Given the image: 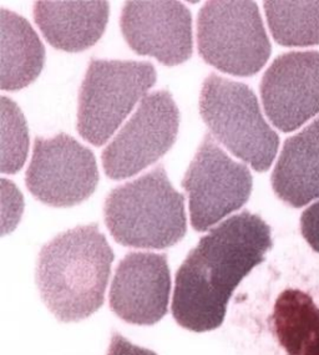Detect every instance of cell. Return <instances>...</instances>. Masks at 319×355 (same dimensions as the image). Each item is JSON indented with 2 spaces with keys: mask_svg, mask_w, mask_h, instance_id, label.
I'll return each instance as SVG.
<instances>
[{
  "mask_svg": "<svg viewBox=\"0 0 319 355\" xmlns=\"http://www.w3.org/2000/svg\"><path fill=\"white\" fill-rule=\"evenodd\" d=\"M200 114L212 136L253 170H270L279 137L264 120L257 96L245 84L209 73L203 81Z\"/></svg>",
  "mask_w": 319,
  "mask_h": 355,
  "instance_id": "277c9868",
  "label": "cell"
},
{
  "mask_svg": "<svg viewBox=\"0 0 319 355\" xmlns=\"http://www.w3.org/2000/svg\"><path fill=\"white\" fill-rule=\"evenodd\" d=\"M252 184L247 166L231 159L207 134L182 181L189 193L192 227L205 232L241 209L251 196Z\"/></svg>",
  "mask_w": 319,
  "mask_h": 355,
  "instance_id": "52a82bcc",
  "label": "cell"
},
{
  "mask_svg": "<svg viewBox=\"0 0 319 355\" xmlns=\"http://www.w3.org/2000/svg\"><path fill=\"white\" fill-rule=\"evenodd\" d=\"M197 43L203 60L236 76H252L270 59V39L255 1L212 0L197 19Z\"/></svg>",
  "mask_w": 319,
  "mask_h": 355,
  "instance_id": "5b68a950",
  "label": "cell"
},
{
  "mask_svg": "<svg viewBox=\"0 0 319 355\" xmlns=\"http://www.w3.org/2000/svg\"><path fill=\"white\" fill-rule=\"evenodd\" d=\"M180 111L170 92L146 95L103 153L107 178H131L155 164L176 141Z\"/></svg>",
  "mask_w": 319,
  "mask_h": 355,
  "instance_id": "ba28073f",
  "label": "cell"
},
{
  "mask_svg": "<svg viewBox=\"0 0 319 355\" xmlns=\"http://www.w3.org/2000/svg\"><path fill=\"white\" fill-rule=\"evenodd\" d=\"M121 31L130 48L175 67L192 55V18L180 1H126L121 12Z\"/></svg>",
  "mask_w": 319,
  "mask_h": 355,
  "instance_id": "8fae6325",
  "label": "cell"
},
{
  "mask_svg": "<svg viewBox=\"0 0 319 355\" xmlns=\"http://www.w3.org/2000/svg\"><path fill=\"white\" fill-rule=\"evenodd\" d=\"M25 182L39 201L54 207H71L96 190V159L90 148L67 134L37 137Z\"/></svg>",
  "mask_w": 319,
  "mask_h": 355,
  "instance_id": "9c48e42d",
  "label": "cell"
},
{
  "mask_svg": "<svg viewBox=\"0 0 319 355\" xmlns=\"http://www.w3.org/2000/svg\"><path fill=\"white\" fill-rule=\"evenodd\" d=\"M170 291L166 254L132 252L117 266L111 284V309L131 324L153 325L169 311Z\"/></svg>",
  "mask_w": 319,
  "mask_h": 355,
  "instance_id": "7c38bea8",
  "label": "cell"
},
{
  "mask_svg": "<svg viewBox=\"0 0 319 355\" xmlns=\"http://www.w3.org/2000/svg\"><path fill=\"white\" fill-rule=\"evenodd\" d=\"M301 232L312 250L319 253V201L302 214Z\"/></svg>",
  "mask_w": 319,
  "mask_h": 355,
  "instance_id": "ffe728a7",
  "label": "cell"
},
{
  "mask_svg": "<svg viewBox=\"0 0 319 355\" xmlns=\"http://www.w3.org/2000/svg\"><path fill=\"white\" fill-rule=\"evenodd\" d=\"M155 83L156 70L151 62L92 60L80 89V136L103 146Z\"/></svg>",
  "mask_w": 319,
  "mask_h": 355,
  "instance_id": "8992f818",
  "label": "cell"
},
{
  "mask_svg": "<svg viewBox=\"0 0 319 355\" xmlns=\"http://www.w3.org/2000/svg\"><path fill=\"white\" fill-rule=\"evenodd\" d=\"M277 339L288 355H319V306L300 289H286L272 314Z\"/></svg>",
  "mask_w": 319,
  "mask_h": 355,
  "instance_id": "2e32d148",
  "label": "cell"
},
{
  "mask_svg": "<svg viewBox=\"0 0 319 355\" xmlns=\"http://www.w3.org/2000/svg\"><path fill=\"white\" fill-rule=\"evenodd\" d=\"M272 245L270 227L248 211L209 231L178 270L172 300L175 320L197 333L221 327L234 289L264 262Z\"/></svg>",
  "mask_w": 319,
  "mask_h": 355,
  "instance_id": "6da1fadb",
  "label": "cell"
},
{
  "mask_svg": "<svg viewBox=\"0 0 319 355\" xmlns=\"http://www.w3.org/2000/svg\"><path fill=\"white\" fill-rule=\"evenodd\" d=\"M270 182L278 198L295 209L319 198V117L284 141Z\"/></svg>",
  "mask_w": 319,
  "mask_h": 355,
  "instance_id": "5bb4252c",
  "label": "cell"
},
{
  "mask_svg": "<svg viewBox=\"0 0 319 355\" xmlns=\"http://www.w3.org/2000/svg\"><path fill=\"white\" fill-rule=\"evenodd\" d=\"M266 115L292 132L319 114V51H291L270 64L261 81Z\"/></svg>",
  "mask_w": 319,
  "mask_h": 355,
  "instance_id": "30bf717a",
  "label": "cell"
},
{
  "mask_svg": "<svg viewBox=\"0 0 319 355\" xmlns=\"http://www.w3.org/2000/svg\"><path fill=\"white\" fill-rule=\"evenodd\" d=\"M112 261L114 252L98 225L75 227L44 245L35 277L50 312L69 323L98 311Z\"/></svg>",
  "mask_w": 319,
  "mask_h": 355,
  "instance_id": "7a4b0ae2",
  "label": "cell"
},
{
  "mask_svg": "<svg viewBox=\"0 0 319 355\" xmlns=\"http://www.w3.org/2000/svg\"><path fill=\"white\" fill-rule=\"evenodd\" d=\"M0 87L17 92L31 85L43 70L45 48L26 19L0 9Z\"/></svg>",
  "mask_w": 319,
  "mask_h": 355,
  "instance_id": "9a60e30c",
  "label": "cell"
},
{
  "mask_svg": "<svg viewBox=\"0 0 319 355\" xmlns=\"http://www.w3.org/2000/svg\"><path fill=\"white\" fill-rule=\"evenodd\" d=\"M104 216L114 239L126 247L164 250L187 231L184 195L173 189L162 166L111 191Z\"/></svg>",
  "mask_w": 319,
  "mask_h": 355,
  "instance_id": "3957f363",
  "label": "cell"
},
{
  "mask_svg": "<svg viewBox=\"0 0 319 355\" xmlns=\"http://www.w3.org/2000/svg\"><path fill=\"white\" fill-rule=\"evenodd\" d=\"M272 37L284 46L319 45V1H264Z\"/></svg>",
  "mask_w": 319,
  "mask_h": 355,
  "instance_id": "e0dca14e",
  "label": "cell"
},
{
  "mask_svg": "<svg viewBox=\"0 0 319 355\" xmlns=\"http://www.w3.org/2000/svg\"><path fill=\"white\" fill-rule=\"evenodd\" d=\"M107 355H157L153 350L145 349L130 343L123 336L114 333Z\"/></svg>",
  "mask_w": 319,
  "mask_h": 355,
  "instance_id": "44dd1931",
  "label": "cell"
},
{
  "mask_svg": "<svg viewBox=\"0 0 319 355\" xmlns=\"http://www.w3.org/2000/svg\"><path fill=\"white\" fill-rule=\"evenodd\" d=\"M1 164L3 173H17L29 150V132L23 112L10 98L1 96Z\"/></svg>",
  "mask_w": 319,
  "mask_h": 355,
  "instance_id": "ac0fdd59",
  "label": "cell"
},
{
  "mask_svg": "<svg viewBox=\"0 0 319 355\" xmlns=\"http://www.w3.org/2000/svg\"><path fill=\"white\" fill-rule=\"evenodd\" d=\"M1 202H3V227L6 233L12 231L17 225L19 217L21 216L24 201L23 195L19 192L17 186L8 181L6 178H1Z\"/></svg>",
  "mask_w": 319,
  "mask_h": 355,
  "instance_id": "d6986e66",
  "label": "cell"
},
{
  "mask_svg": "<svg viewBox=\"0 0 319 355\" xmlns=\"http://www.w3.org/2000/svg\"><path fill=\"white\" fill-rule=\"evenodd\" d=\"M110 6L107 1H35L34 20L55 49L78 53L103 37Z\"/></svg>",
  "mask_w": 319,
  "mask_h": 355,
  "instance_id": "4fadbf2b",
  "label": "cell"
}]
</instances>
